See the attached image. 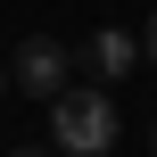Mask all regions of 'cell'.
Here are the masks:
<instances>
[{
    "label": "cell",
    "instance_id": "52a82bcc",
    "mask_svg": "<svg viewBox=\"0 0 157 157\" xmlns=\"http://www.w3.org/2000/svg\"><path fill=\"white\" fill-rule=\"evenodd\" d=\"M149 149H157V132H149Z\"/></svg>",
    "mask_w": 157,
    "mask_h": 157
},
{
    "label": "cell",
    "instance_id": "5b68a950",
    "mask_svg": "<svg viewBox=\"0 0 157 157\" xmlns=\"http://www.w3.org/2000/svg\"><path fill=\"white\" fill-rule=\"evenodd\" d=\"M8 157H41V149H8Z\"/></svg>",
    "mask_w": 157,
    "mask_h": 157
},
{
    "label": "cell",
    "instance_id": "8992f818",
    "mask_svg": "<svg viewBox=\"0 0 157 157\" xmlns=\"http://www.w3.org/2000/svg\"><path fill=\"white\" fill-rule=\"evenodd\" d=\"M0 91H8V66H0Z\"/></svg>",
    "mask_w": 157,
    "mask_h": 157
},
{
    "label": "cell",
    "instance_id": "7a4b0ae2",
    "mask_svg": "<svg viewBox=\"0 0 157 157\" xmlns=\"http://www.w3.org/2000/svg\"><path fill=\"white\" fill-rule=\"evenodd\" d=\"M66 66H75L66 41H50V33H25V41H17V83H25L33 99H41V91L58 99V91H66Z\"/></svg>",
    "mask_w": 157,
    "mask_h": 157
},
{
    "label": "cell",
    "instance_id": "6da1fadb",
    "mask_svg": "<svg viewBox=\"0 0 157 157\" xmlns=\"http://www.w3.org/2000/svg\"><path fill=\"white\" fill-rule=\"evenodd\" d=\"M50 141H58V157H108L116 149V99H108V83L99 91H58L50 99Z\"/></svg>",
    "mask_w": 157,
    "mask_h": 157
},
{
    "label": "cell",
    "instance_id": "3957f363",
    "mask_svg": "<svg viewBox=\"0 0 157 157\" xmlns=\"http://www.w3.org/2000/svg\"><path fill=\"white\" fill-rule=\"evenodd\" d=\"M83 58H91V75H99V83H116V75H132V66H141V33L99 25V33L83 41Z\"/></svg>",
    "mask_w": 157,
    "mask_h": 157
},
{
    "label": "cell",
    "instance_id": "277c9868",
    "mask_svg": "<svg viewBox=\"0 0 157 157\" xmlns=\"http://www.w3.org/2000/svg\"><path fill=\"white\" fill-rule=\"evenodd\" d=\"M141 58L157 66V8H149V25H141Z\"/></svg>",
    "mask_w": 157,
    "mask_h": 157
}]
</instances>
